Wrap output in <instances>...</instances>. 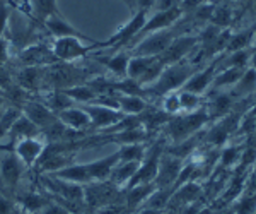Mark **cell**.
<instances>
[{
    "mask_svg": "<svg viewBox=\"0 0 256 214\" xmlns=\"http://www.w3.org/2000/svg\"><path fill=\"white\" fill-rule=\"evenodd\" d=\"M196 72V67L188 62H178V64H171L164 67L162 74L159 79L152 86H148L147 91H154L156 94H168L176 89H181L190 77Z\"/></svg>",
    "mask_w": 256,
    "mask_h": 214,
    "instance_id": "cell-1",
    "label": "cell"
},
{
    "mask_svg": "<svg viewBox=\"0 0 256 214\" xmlns=\"http://www.w3.org/2000/svg\"><path fill=\"white\" fill-rule=\"evenodd\" d=\"M210 120L207 108L196 110V112L186 115H176L174 118H169L168 122V134L174 142H183L192 137V134L198 132L202 127Z\"/></svg>",
    "mask_w": 256,
    "mask_h": 214,
    "instance_id": "cell-2",
    "label": "cell"
},
{
    "mask_svg": "<svg viewBox=\"0 0 256 214\" xmlns=\"http://www.w3.org/2000/svg\"><path fill=\"white\" fill-rule=\"evenodd\" d=\"M176 38V33L172 28L162 30L158 33H150V35L144 36L142 40L134 45V55L140 57H160L168 50V47Z\"/></svg>",
    "mask_w": 256,
    "mask_h": 214,
    "instance_id": "cell-3",
    "label": "cell"
},
{
    "mask_svg": "<svg viewBox=\"0 0 256 214\" xmlns=\"http://www.w3.org/2000/svg\"><path fill=\"white\" fill-rule=\"evenodd\" d=\"M183 14H184V12L181 11L180 7H176V9H169V11H156L150 18H147L144 28L140 30V33L135 36V40L132 41V43L135 45V43H137V40H142L144 36L150 35V33L169 30V28L174 26L178 21L183 18Z\"/></svg>",
    "mask_w": 256,
    "mask_h": 214,
    "instance_id": "cell-4",
    "label": "cell"
},
{
    "mask_svg": "<svg viewBox=\"0 0 256 214\" xmlns=\"http://www.w3.org/2000/svg\"><path fill=\"white\" fill-rule=\"evenodd\" d=\"M198 45H200V38H198V36H192V35L176 36V38L172 40V43L168 47V50L164 52L159 59L164 62V65L178 64V62H183L186 59Z\"/></svg>",
    "mask_w": 256,
    "mask_h": 214,
    "instance_id": "cell-5",
    "label": "cell"
},
{
    "mask_svg": "<svg viewBox=\"0 0 256 214\" xmlns=\"http://www.w3.org/2000/svg\"><path fill=\"white\" fill-rule=\"evenodd\" d=\"M86 113L89 115L90 118V123L94 127H99V129H111L113 125L122 120L125 115H123L120 110H113V108H108V106H102V105H84L80 106Z\"/></svg>",
    "mask_w": 256,
    "mask_h": 214,
    "instance_id": "cell-6",
    "label": "cell"
},
{
    "mask_svg": "<svg viewBox=\"0 0 256 214\" xmlns=\"http://www.w3.org/2000/svg\"><path fill=\"white\" fill-rule=\"evenodd\" d=\"M146 21H147V11H137L130 23H126L111 40H108L106 43H101V47H111V45L123 47L126 43H132L135 40V36L140 33V30L144 28Z\"/></svg>",
    "mask_w": 256,
    "mask_h": 214,
    "instance_id": "cell-7",
    "label": "cell"
},
{
    "mask_svg": "<svg viewBox=\"0 0 256 214\" xmlns=\"http://www.w3.org/2000/svg\"><path fill=\"white\" fill-rule=\"evenodd\" d=\"M222 57H217L216 62H212V64H208L205 69H200V71H196L193 74L192 77L186 81V84L183 86V91H190V93H195V94H204L207 91L208 88H212V81L214 77H216V74L218 71V65L217 62L222 60Z\"/></svg>",
    "mask_w": 256,
    "mask_h": 214,
    "instance_id": "cell-8",
    "label": "cell"
},
{
    "mask_svg": "<svg viewBox=\"0 0 256 214\" xmlns=\"http://www.w3.org/2000/svg\"><path fill=\"white\" fill-rule=\"evenodd\" d=\"M92 47H86L80 38L76 36H67V38H56L53 43V53L60 60H76L84 57Z\"/></svg>",
    "mask_w": 256,
    "mask_h": 214,
    "instance_id": "cell-9",
    "label": "cell"
},
{
    "mask_svg": "<svg viewBox=\"0 0 256 214\" xmlns=\"http://www.w3.org/2000/svg\"><path fill=\"white\" fill-rule=\"evenodd\" d=\"M44 147H46L44 142L36 137L20 139L19 144L16 146V156L19 158L20 163H24L26 166H31L36 159L41 158V154L44 153Z\"/></svg>",
    "mask_w": 256,
    "mask_h": 214,
    "instance_id": "cell-10",
    "label": "cell"
},
{
    "mask_svg": "<svg viewBox=\"0 0 256 214\" xmlns=\"http://www.w3.org/2000/svg\"><path fill=\"white\" fill-rule=\"evenodd\" d=\"M181 168H183L181 158H176V156H169V158L159 159L156 183H158L159 187H168V185H171L172 182H176Z\"/></svg>",
    "mask_w": 256,
    "mask_h": 214,
    "instance_id": "cell-11",
    "label": "cell"
},
{
    "mask_svg": "<svg viewBox=\"0 0 256 214\" xmlns=\"http://www.w3.org/2000/svg\"><path fill=\"white\" fill-rule=\"evenodd\" d=\"M44 24H46L48 31L52 33L53 36H56V38H67V36H76V38H80V40H89V36H84L80 31H77L76 28L72 26V24H68L67 21H65L58 12H53L52 16H48L46 19H44Z\"/></svg>",
    "mask_w": 256,
    "mask_h": 214,
    "instance_id": "cell-12",
    "label": "cell"
},
{
    "mask_svg": "<svg viewBox=\"0 0 256 214\" xmlns=\"http://www.w3.org/2000/svg\"><path fill=\"white\" fill-rule=\"evenodd\" d=\"M60 122L65 127H68L74 132H79V130L86 129L90 125V118L89 115L80 108V106H70L60 112Z\"/></svg>",
    "mask_w": 256,
    "mask_h": 214,
    "instance_id": "cell-13",
    "label": "cell"
},
{
    "mask_svg": "<svg viewBox=\"0 0 256 214\" xmlns=\"http://www.w3.org/2000/svg\"><path fill=\"white\" fill-rule=\"evenodd\" d=\"M24 113L36 127H48L56 122L52 110L44 105H40V103H28V106L24 108Z\"/></svg>",
    "mask_w": 256,
    "mask_h": 214,
    "instance_id": "cell-14",
    "label": "cell"
},
{
    "mask_svg": "<svg viewBox=\"0 0 256 214\" xmlns=\"http://www.w3.org/2000/svg\"><path fill=\"white\" fill-rule=\"evenodd\" d=\"M234 100L236 98L232 96L230 93H216V96H214V100L210 101V105H207L205 108H207V113L210 118H224L226 115H229L230 108H232L234 105Z\"/></svg>",
    "mask_w": 256,
    "mask_h": 214,
    "instance_id": "cell-15",
    "label": "cell"
},
{
    "mask_svg": "<svg viewBox=\"0 0 256 214\" xmlns=\"http://www.w3.org/2000/svg\"><path fill=\"white\" fill-rule=\"evenodd\" d=\"M254 91H256V71L251 67H246L241 76V79L236 82V86H234L229 93L232 94L234 98L244 100V98L254 94Z\"/></svg>",
    "mask_w": 256,
    "mask_h": 214,
    "instance_id": "cell-16",
    "label": "cell"
},
{
    "mask_svg": "<svg viewBox=\"0 0 256 214\" xmlns=\"http://www.w3.org/2000/svg\"><path fill=\"white\" fill-rule=\"evenodd\" d=\"M242 72L244 69H236V67H229V69H220L216 77L212 81V88L218 91V89H226V88H230L232 89L236 86V82L241 79Z\"/></svg>",
    "mask_w": 256,
    "mask_h": 214,
    "instance_id": "cell-17",
    "label": "cell"
},
{
    "mask_svg": "<svg viewBox=\"0 0 256 214\" xmlns=\"http://www.w3.org/2000/svg\"><path fill=\"white\" fill-rule=\"evenodd\" d=\"M254 43V28H248V30H241L234 35H230V40L227 43L226 53L239 52V50H250Z\"/></svg>",
    "mask_w": 256,
    "mask_h": 214,
    "instance_id": "cell-18",
    "label": "cell"
},
{
    "mask_svg": "<svg viewBox=\"0 0 256 214\" xmlns=\"http://www.w3.org/2000/svg\"><path fill=\"white\" fill-rule=\"evenodd\" d=\"M120 112L123 115H130V117H137V115L144 113L147 110L146 100L140 96H134V94H122L118 96Z\"/></svg>",
    "mask_w": 256,
    "mask_h": 214,
    "instance_id": "cell-19",
    "label": "cell"
},
{
    "mask_svg": "<svg viewBox=\"0 0 256 214\" xmlns=\"http://www.w3.org/2000/svg\"><path fill=\"white\" fill-rule=\"evenodd\" d=\"M140 163L142 161H120V164H116L113 168V171H111V180L116 185L128 183L134 178V175L137 173Z\"/></svg>",
    "mask_w": 256,
    "mask_h": 214,
    "instance_id": "cell-20",
    "label": "cell"
},
{
    "mask_svg": "<svg viewBox=\"0 0 256 214\" xmlns=\"http://www.w3.org/2000/svg\"><path fill=\"white\" fill-rule=\"evenodd\" d=\"M156 59H158V57H140V55L130 57L128 69H126V77L128 79L138 81L140 77H142V74L148 69V65H150Z\"/></svg>",
    "mask_w": 256,
    "mask_h": 214,
    "instance_id": "cell-21",
    "label": "cell"
},
{
    "mask_svg": "<svg viewBox=\"0 0 256 214\" xmlns=\"http://www.w3.org/2000/svg\"><path fill=\"white\" fill-rule=\"evenodd\" d=\"M232 21H234V11L230 9V6L224 4V6L214 7L212 16H210V24L220 28V30H227V26Z\"/></svg>",
    "mask_w": 256,
    "mask_h": 214,
    "instance_id": "cell-22",
    "label": "cell"
},
{
    "mask_svg": "<svg viewBox=\"0 0 256 214\" xmlns=\"http://www.w3.org/2000/svg\"><path fill=\"white\" fill-rule=\"evenodd\" d=\"M10 132L19 139L36 137V134H38V127H36L34 123L26 117V115H22V117H18V120L14 122Z\"/></svg>",
    "mask_w": 256,
    "mask_h": 214,
    "instance_id": "cell-23",
    "label": "cell"
},
{
    "mask_svg": "<svg viewBox=\"0 0 256 214\" xmlns=\"http://www.w3.org/2000/svg\"><path fill=\"white\" fill-rule=\"evenodd\" d=\"M178 96H180V105H181V112H196L200 110L202 103H204V96L202 94H195V93H190V91H178Z\"/></svg>",
    "mask_w": 256,
    "mask_h": 214,
    "instance_id": "cell-24",
    "label": "cell"
},
{
    "mask_svg": "<svg viewBox=\"0 0 256 214\" xmlns=\"http://www.w3.org/2000/svg\"><path fill=\"white\" fill-rule=\"evenodd\" d=\"M128 62H130V55L125 53V52H122V53H116V55H113L111 59L106 60V65H108L110 71L113 72L114 76L125 79V77H126V69H128Z\"/></svg>",
    "mask_w": 256,
    "mask_h": 214,
    "instance_id": "cell-25",
    "label": "cell"
},
{
    "mask_svg": "<svg viewBox=\"0 0 256 214\" xmlns=\"http://www.w3.org/2000/svg\"><path fill=\"white\" fill-rule=\"evenodd\" d=\"M19 171H20V161L18 156H7L2 161V176L6 182L16 183V180L19 178Z\"/></svg>",
    "mask_w": 256,
    "mask_h": 214,
    "instance_id": "cell-26",
    "label": "cell"
},
{
    "mask_svg": "<svg viewBox=\"0 0 256 214\" xmlns=\"http://www.w3.org/2000/svg\"><path fill=\"white\" fill-rule=\"evenodd\" d=\"M64 93L72 101H79V103H94V100L98 98L96 91L90 88H86V86H76V88H70Z\"/></svg>",
    "mask_w": 256,
    "mask_h": 214,
    "instance_id": "cell-27",
    "label": "cell"
},
{
    "mask_svg": "<svg viewBox=\"0 0 256 214\" xmlns=\"http://www.w3.org/2000/svg\"><path fill=\"white\" fill-rule=\"evenodd\" d=\"M144 154H146V149L142 144H128L118 149L120 161H142Z\"/></svg>",
    "mask_w": 256,
    "mask_h": 214,
    "instance_id": "cell-28",
    "label": "cell"
},
{
    "mask_svg": "<svg viewBox=\"0 0 256 214\" xmlns=\"http://www.w3.org/2000/svg\"><path fill=\"white\" fill-rule=\"evenodd\" d=\"M256 212V192H244L236 205L234 214H254Z\"/></svg>",
    "mask_w": 256,
    "mask_h": 214,
    "instance_id": "cell-29",
    "label": "cell"
},
{
    "mask_svg": "<svg viewBox=\"0 0 256 214\" xmlns=\"http://www.w3.org/2000/svg\"><path fill=\"white\" fill-rule=\"evenodd\" d=\"M152 185L150 183H144V185H137V187H132V190H130V197H128V200H130V204L132 207L134 205H137V204H140L142 200H146V199H148V195L152 194Z\"/></svg>",
    "mask_w": 256,
    "mask_h": 214,
    "instance_id": "cell-30",
    "label": "cell"
},
{
    "mask_svg": "<svg viewBox=\"0 0 256 214\" xmlns=\"http://www.w3.org/2000/svg\"><path fill=\"white\" fill-rule=\"evenodd\" d=\"M241 151H242L241 146H227V147H224V149H222V153H220L222 166L229 168V166H232V164H236L239 161Z\"/></svg>",
    "mask_w": 256,
    "mask_h": 214,
    "instance_id": "cell-31",
    "label": "cell"
},
{
    "mask_svg": "<svg viewBox=\"0 0 256 214\" xmlns=\"http://www.w3.org/2000/svg\"><path fill=\"white\" fill-rule=\"evenodd\" d=\"M162 110L168 115H178L181 112V105H180V96H178V91L168 93L164 94V100H162Z\"/></svg>",
    "mask_w": 256,
    "mask_h": 214,
    "instance_id": "cell-32",
    "label": "cell"
},
{
    "mask_svg": "<svg viewBox=\"0 0 256 214\" xmlns=\"http://www.w3.org/2000/svg\"><path fill=\"white\" fill-rule=\"evenodd\" d=\"M32 7H34L36 14H38L41 19H46L48 16L56 12L55 0H32Z\"/></svg>",
    "mask_w": 256,
    "mask_h": 214,
    "instance_id": "cell-33",
    "label": "cell"
},
{
    "mask_svg": "<svg viewBox=\"0 0 256 214\" xmlns=\"http://www.w3.org/2000/svg\"><path fill=\"white\" fill-rule=\"evenodd\" d=\"M239 170H248V168L256 164V146H248L241 151L239 156Z\"/></svg>",
    "mask_w": 256,
    "mask_h": 214,
    "instance_id": "cell-34",
    "label": "cell"
},
{
    "mask_svg": "<svg viewBox=\"0 0 256 214\" xmlns=\"http://www.w3.org/2000/svg\"><path fill=\"white\" fill-rule=\"evenodd\" d=\"M181 0H156L154 9L156 11H169V9H176L180 7Z\"/></svg>",
    "mask_w": 256,
    "mask_h": 214,
    "instance_id": "cell-35",
    "label": "cell"
},
{
    "mask_svg": "<svg viewBox=\"0 0 256 214\" xmlns=\"http://www.w3.org/2000/svg\"><path fill=\"white\" fill-rule=\"evenodd\" d=\"M7 21H9V7L4 0H0V35L6 30Z\"/></svg>",
    "mask_w": 256,
    "mask_h": 214,
    "instance_id": "cell-36",
    "label": "cell"
},
{
    "mask_svg": "<svg viewBox=\"0 0 256 214\" xmlns=\"http://www.w3.org/2000/svg\"><path fill=\"white\" fill-rule=\"evenodd\" d=\"M36 79H38V77H36V69H28V71L22 72L20 82H22V84H26L28 88H31V86H34Z\"/></svg>",
    "mask_w": 256,
    "mask_h": 214,
    "instance_id": "cell-37",
    "label": "cell"
},
{
    "mask_svg": "<svg viewBox=\"0 0 256 214\" xmlns=\"http://www.w3.org/2000/svg\"><path fill=\"white\" fill-rule=\"evenodd\" d=\"M135 4H137L138 11H147L148 12L150 7H154L156 0H135Z\"/></svg>",
    "mask_w": 256,
    "mask_h": 214,
    "instance_id": "cell-38",
    "label": "cell"
},
{
    "mask_svg": "<svg viewBox=\"0 0 256 214\" xmlns=\"http://www.w3.org/2000/svg\"><path fill=\"white\" fill-rule=\"evenodd\" d=\"M246 187V192H256V168L253 170V173L250 175V178H248Z\"/></svg>",
    "mask_w": 256,
    "mask_h": 214,
    "instance_id": "cell-39",
    "label": "cell"
},
{
    "mask_svg": "<svg viewBox=\"0 0 256 214\" xmlns=\"http://www.w3.org/2000/svg\"><path fill=\"white\" fill-rule=\"evenodd\" d=\"M6 52H7V43L4 40H0V64L6 59Z\"/></svg>",
    "mask_w": 256,
    "mask_h": 214,
    "instance_id": "cell-40",
    "label": "cell"
},
{
    "mask_svg": "<svg viewBox=\"0 0 256 214\" xmlns=\"http://www.w3.org/2000/svg\"><path fill=\"white\" fill-rule=\"evenodd\" d=\"M246 117L248 118H254L256 117V101L253 103V105H251V108L246 112Z\"/></svg>",
    "mask_w": 256,
    "mask_h": 214,
    "instance_id": "cell-41",
    "label": "cell"
},
{
    "mask_svg": "<svg viewBox=\"0 0 256 214\" xmlns=\"http://www.w3.org/2000/svg\"><path fill=\"white\" fill-rule=\"evenodd\" d=\"M46 214H67V212H64V211H62V209H58V207H52V209H48Z\"/></svg>",
    "mask_w": 256,
    "mask_h": 214,
    "instance_id": "cell-42",
    "label": "cell"
},
{
    "mask_svg": "<svg viewBox=\"0 0 256 214\" xmlns=\"http://www.w3.org/2000/svg\"><path fill=\"white\" fill-rule=\"evenodd\" d=\"M251 132H253V135L256 137V117L251 118Z\"/></svg>",
    "mask_w": 256,
    "mask_h": 214,
    "instance_id": "cell-43",
    "label": "cell"
},
{
    "mask_svg": "<svg viewBox=\"0 0 256 214\" xmlns=\"http://www.w3.org/2000/svg\"><path fill=\"white\" fill-rule=\"evenodd\" d=\"M142 214H158V211H156V209H147V211H144Z\"/></svg>",
    "mask_w": 256,
    "mask_h": 214,
    "instance_id": "cell-44",
    "label": "cell"
},
{
    "mask_svg": "<svg viewBox=\"0 0 256 214\" xmlns=\"http://www.w3.org/2000/svg\"><path fill=\"white\" fill-rule=\"evenodd\" d=\"M123 2H125L126 6H130V7H134V6H135V0H123Z\"/></svg>",
    "mask_w": 256,
    "mask_h": 214,
    "instance_id": "cell-45",
    "label": "cell"
},
{
    "mask_svg": "<svg viewBox=\"0 0 256 214\" xmlns=\"http://www.w3.org/2000/svg\"><path fill=\"white\" fill-rule=\"evenodd\" d=\"M251 7H253V12L256 14V0H253V4H251Z\"/></svg>",
    "mask_w": 256,
    "mask_h": 214,
    "instance_id": "cell-46",
    "label": "cell"
},
{
    "mask_svg": "<svg viewBox=\"0 0 256 214\" xmlns=\"http://www.w3.org/2000/svg\"><path fill=\"white\" fill-rule=\"evenodd\" d=\"M254 40H256V26H254Z\"/></svg>",
    "mask_w": 256,
    "mask_h": 214,
    "instance_id": "cell-47",
    "label": "cell"
},
{
    "mask_svg": "<svg viewBox=\"0 0 256 214\" xmlns=\"http://www.w3.org/2000/svg\"><path fill=\"white\" fill-rule=\"evenodd\" d=\"M254 168H256V164H254Z\"/></svg>",
    "mask_w": 256,
    "mask_h": 214,
    "instance_id": "cell-48",
    "label": "cell"
}]
</instances>
